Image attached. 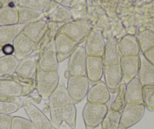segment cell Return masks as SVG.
<instances>
[{"label":"cell","mask_w":154,"mask_h":129,"mask_svg":"<svg viewBox=\"0 0 154 129\" xmlns=\"http://www.w3.org/2000/svg\"><path fill=\"white\" fill-rule=\"evenodd\" d=\"M35 90V79H26L16 74L0 78V96L8 98L26 97Z\"/></svg>","instance_id":"obj_1"},{"label":"cell","mask_w":154,"mask_h":129,"mask_svg":"<svg viewBox=\"0 0 154 129\" xmlns=\"http://www.w3.org/2000/svg\"><path fill=\"white\" fill-rule=\"evenodd\" d=\"M58 71H47L38 69L35 75V91L43 100H48L59 84Z\"/></svg>","instance_id":"obj_2"},{"label":"cell","mask_w":154,"mask_h":129,"mask_svg":"<svg viewBox=\"0 0 154 129\" xmlns=\"http://www.w3.org/2000/svg\"><path fill=\"white\" fill-rule=\"evenodd\" d=\"M49 112L51 124L54 127L59 129L62 123L65 121L71 129L75 128L76 108L74 103L50 108Z\"/></svg>","instance_id":"obj_3"},{"label":"cell","mask_w":154,"mask_h":129,"mask_svg":"<svg viewBox=\"0 0 154 129\" xmlns=\"http://www.w3.org/2000/svg\"><path fill=\"white\" fill-rule=\"evenodd\" d=\"M107 105L87 102L82 111L85 129H95L103 121L108 112Z\"/></svg>","instance_id":"obj_4"},{"label":"cell","mask_w":154,"mask_h":129,"mask_svg":"<svg viewBox=\"0 0 154 129\" xmlns=\"http://www.w3.org/2000/svg\"><path fill=\"white\" fill-rule=\"evenodd\" d=\"M91 30V25L87 20H70L65 23L60 32L79 45L86 40Z\"/></svg>","instance_id":"obj_5"},{"label":"cell","mask_w":154,"mask_h":129,"mask_svg":"<svg viewBox=\"0 0 154 129\" xmlns=\"http://www.w3.org/2000/svg\"><path fill=\"white\" fill-rule=\"evenodd\" d=\"M89 80L86 75H69L66 88L72 101L78 103L87 96L89 90Z\"/></svg>","instance_id":"obj_6"},{"label":"cell","mask_w":154,"mask_h":129,"mask_svg":"<svg viewBox=\"0 0 154 129\" xmlns=\"http://www.w3.org/2000/svg\"><path fill=\"white\" fill-rule=\"evenodd\" d=\"M145 109L143 104L127 103L121 112L119 128L128 129L137 124L144 115Z\"/></svg>","instance_id":"obj_7"},{"label":"cell","mask_w":154,"mask_h":129,"mask_svg":"<svg viewBox=\"0 0 154 129\" xmlns=\"http://www.w3.org/2000/svg\"><path fill=\"white\" fill-rule=\"evenodd\" d=\"M87 54L85 47L78 45L69 57L66 73L69 75H86Z\"/></svg>","instance_id":"obj_8"},{"label":"cell","mask_w":154,"mask_h":129,"mask_svg":"<svg viewBox=\"0 0 154 129\" xmlns=\"http://www.w3.org/2000/svg\"><path fill=\"white\" fill-rule=\"evenodd\" d=\"M58 64L54 39H53L38 54V69L47 71H57Z\"/></svg>","instance_id":"obj_9"},{"label":"cell","mask_w":154,"mask_h":129,"mask_svg":"<svg viewBox=\"0 0 154 129\" xmlns=\"http://www.w3.org/2000/svg\"><path fill=\"white\" fill-rule=\"evenodd\" d=\"M54 45L59 63L69 58L79 45L75 41L61 32H59L54 37Z\"/></svg>","instance_id":"obj_10"},{"label":"cell","mask_w":154,"mask_h":129,"mask_svg":"<svg viewBox=\"0 0 154 129\" xmlns=\"http://www.w3.org/2000/svg\"><path fill=\"white\" fill-rule=\"evenodd\" d=\"M105 40L100 30H91L85 40V49L87 56L103 57Z\"/></svg>","instance_id":"obj_11"},{"label":"cell","mask_w":154,"mask_h":129,"mask_svg":"<svg viewBox=\"0 0 154 129\" xmlns=\"http://www.w3.org/2000/svg\"><path fill=\"white\" fill-rule=\"evenodd\" d=\"M23 107L29 119L35 124L37 129H51L53 127L51 120L30 101L26 100L23 102Z\"/></svg>","instance_id":"obj_12"},{"label":"cell","mask_w":154,"mask_h":129,"mask_svg":"<svg viewBox=\"0 0 154 129\" xmlns=\"http://www.w3.org/2000/svg\"><path fill=\"white\" fill-rule=\"evenodd\" d=\"M38 54H31L30 55L19 60L15 74L26 79H35L38 70Z\"/></svg>","instance_id":"obj_13"},{"label":"cell","mask_w":154,"mask_h":129,"mask_svg":"<svg viewBox=\"0 0 154 129\" xmlns=\"http://www.w3.org/2000/svg\"><path fill=\"white\" fill-rule=\"evenodd\" d=\"M105 84L110 93H116L123 82L120 64L109 65L104 66L103 70Z\"/></svg>","instance_id":"obj_14"},{"label":"cell","mask_w":154,"mask_h":129,"mask_svg":"<svg viewBox=\"0 0 154 129\" xmlns=\"http://www.w3.org/2000/svg\"><path fill=\"white\" fill-rule=\"evenodd\" d=\"M47 21L56 23H67L72 17V13L70 8L63 6L60 4L51 1L47 9L44 11Z\"/></svg>","instance_id":"obj_15"},{"label":"cell","mask_w":154,"mask_h":129,"mask_svg":"<svg viewBox=\"0 0 154 129\" xmlns=\"http://www.w3.org/2000/svg\"><path fill=\"white\" fill-rule=\"evenodd\" d=\"M12 45L14 47V55L18 60L30 55L35 50V43L30 38L20 32L13 41Z\"/></svg>","instance_id":"obj_16"},{"label":"cell","mask_w":154,"mask_h":129,"mask_svg":"<svg viewBox=\"0 0 154 129\" xmlns=\"http://www.w3.org/2000/svg\"><path fill=\"white\" fill-rule=\"evenodd\" d=\"M119 64L122 69L123 82L128 84L137 76L140 67V57L139 55L122 57Z\"/></svg>","instance_id":"obj_17"},{"label":"cell","mask_w":154,"mask_h":129,"mask_svg":"<svg viewBox=\"0 0 154 129\" xmlns=\"http://www.w3.org/2000/svg\"><path fill=\"white\" fill-rule=\"evenodd\" d=\"M104 63L103 57L88 56L86 60V76L91 84L101 81L103 76Z\"/></svg>","instance_id":"obj_18"},{"label":"cell","mask_w":154,"mask_h":129,"mask_svg":"<svg viewBox=\"0 0 154 129\" xmlns=\"http://www.w3.org/2000/svg\"><path fill=\"white\" fill-rule=\"evenodd\" d=\"M86 97L87 101L90 103L106 104L110 99V92L104 81H100L89 88Z\"/></svg>","instance_id":"obj_19"},{"label":"cell","mask_w":154,"mask_h":129,"mask_svg":"<svg viewBox=\"0 0 154 129\" xmlns=\"http://www.w3.org/2000/svg\"><path fill=\"white\" fill-rule=\"evenodd\" d=\"M122 59L117 38L112 37L106 41L103 60L104 66L119 64Z\"/></svg>","instance_id":"obj_20"},{"label":"cell","mask_w":154,"mask_h":129,"mask_svg":"<svg viewBox=\"0 0 154 129\" xmlns=\"http://www.w3.org/2000/svg\"><path fill=\"white\" fill-rule=\"evenodd\" d=\"M48 30V21L44 19L24 25L22 32L36 45Z\"/></svg>","instance_id":"obj_21"},{"label":"cell","mask_w":154,"mask_h":129,"mask_svg":"<svg viewBox=\"0 0 154 129\" xmlns=\"http://www.w3.org/2000/svg\"><path fill=\"white\" fill-rule=\"evenodd\" d=\"M140 67L137 78L142 86H154V66L144 57L143 54H139Z\"/></svg>","instance_id":"obj_22"},{"label":"cell","mask_w":154,"mask_h":129,"mask_svg":"<svg viewBox=\"0 0 154 129\" xmlns=\"http://www.w3.org/2000/svg\"><path fill=\"white\" fill-rule=\"evenodd\" d=\"M48 101L49 109L50 108L52 107H57L69 103H74L69 96L67 88L63 84H58L56 89L53 91L49 98L48 99Z\"/></svg>","instance_id":"obj_23"},{"label":"cell","mask_w":154,"mask_h":129,"mask_svg":"<svg viewBox=\"0 0 154 129\" xmlns=\"http://www.w3.org/2000/svg\"><path fill=\"white\" fill-rule=\"evenodd\" d=\"M142 88H143V86L140 84L137 77L126 84L125 99H126L127 103L143 104Z\"/></svg>","instance_id":"obj_24"},{"label":"cell","mask_w":154,"mask_h":129,"mask_svg":"<svg viewBox=\"0 0 154 129\" xmlns=\"http://www.w3.org/2000/svg\"><path fill=\"white\" fill-rule=\"evenodd\" d=\"M119 46L122 57L139 55L140 52L137 38L132 35H124L119 41Z\"/></svg>","instance_id":"obj_25"},{"label":"cell","mask_w":154,"mask_h":129,"mask_svg":"<svg viewBox=\"0 0 154 129\" xmlns=\"http://www.w3.org/2000/svg\"><path fill=\"white\" fill-rule=\"evenodd\" d=\"M23 27L24 25L20 23L0 26V45L3 47L13 42L14 38L22 32Z\"/></svg>","instance_id":"obj_26"},{"label":"cell","mask_w":154,"mask_h":129,"mask_svg":"<svg viewBox=\"0 0 154 129\" xmlns=\"http://www.w3.org/2000/svg\"><path fill=\"white\" fill-rule=\"evenodd\" d=\"M17 7L18 11V23L26 25L42 20L45 17L44 12L24 7Z\"/></svg>","instance_id":"obj_27"},{"label":"cell","mask_w":154,"mask_h":129,"mask_svg":"<svg viewBox=\"0 0 154 129\" xmlns=\"http://www.w3.org/2000/svg\"><path fill=\"white\" fill-rule=\"evenodd\" d=\"M18 23V11L14 5L0 8V26Z\"/></svg>","instance_id":"obj_28"},{"label":"cell","mask_w":154,"mask_h":129,"mask_svg":"<svg viewBox=\"0 0 154 129\" xmlns=\"http://www.w3.org/2000/svg\"><path fill=\"white\" fill-rule=\"evenodd\" d=\"M19 60L14 55H4L0 57V78L15 72Z\"/></svg>","instance_id":"obj_29"},{"label":"cell","mask_w":154,"mask_h":129,"mask_svg":"<svg viewBox=\"0 0 154 129\" xmlns=\"http://www.w3.org/2000/svg\"><path fill=\"white\" fill-rule=\"evenodd\" d=\"M141 53H144L154 46V31L146 29L140 31L136 36Z\"/></svg>","instance_id":"obj_30"},{"label":"cell","mask_w":154,"mask_h":129,"mask_svg":"<svg viewBox=\"0 0 154 129\" xmlns=\"http://www.w3.org/2000/svg\"><path fill=\"white\" fill-rule=\"evenodd\" d=\"M51 2V0H15L14 5L44 12Z\"/></svg>","instance_id":"obj_31"},{"label":"cell","mask_w":154,"mask_h":129,"mask_svg":"<svg viewBox=\"0 0 154 129\" xmlns=\"http://www.w3.org/2000/svg\"><path fill=\"white\" fill-rule=\"evenodd\" d=\"M121 112H116L109 108L101 122L102 129H119L120 124Z\"/></svg>","instance_id":"obj_32"},{"label":"cell","mask_w":154,"mask_h":129,"mask_svg":"<svg viewBox=\"0 0 154 129\" xmlns=\"http://www.w3.org/2000/svg\"><path fill=\"white\" fill-rule=\"evenodd\" d=\"M125 89H126V84L122 82L117 92V95L111 104V109L116 112H122L125 105L127 104L126 99H125Z\"/></svg>","instance_id":"obj_33"},{"label":"cell","mask_w":154,"mask_h":129,"mask_svg":"<svg viewBox=\"0 0 154 129\" xmlns=\"http://www.w3.org/2000/svg\"><path fill=\"white\" fill-rule=\"evenodd\" d=\"M143 103L145 108L154 111V86H143Z\"/></svg>","instance_id":"obj_34"},{"label":"cell","mask_w":154,"mask_h":129,"mask_svg":"<svg viewBox=\"0 0 154 129\" xmlns=\"http://www.w3.org/2000/svg\"><path fill=\"white\" fill-rule=\"evenodd\" d=\"M22 101H5L0 100V114L11 115L17 112L22 106Z\"/></svg>","instance_id":"obj_35"},{"label":"cell","mask_w":154,"mask_h":129,"mask_svg":"<svg viewBox=\"0 0 154 129\" xmlns=\"http://www.w3.org/2000/svg\"><path fill=\"white\" fill-rule=\"evenodd\" d=\"M11 129H37L29 119L20 116H13Z\"/></svg>","instance_id":"obj_36"},{"label":"cell","mask_w":154,"mask_h":129,"mask_svg":"<svg viewBox=\"0 0 154 129\" xmlns=\"http://www.w3.org/2000/svg\"><path fill=\"white\" fill-rule=\"evenodd\" d=\"M64 24V23H56V22L48 21V30H47V32L48 33L51 39H54V37L56 36V35L59 32H60L62 27Z\"/></svg>","instance_id":"obj_37"},{"label":"cell","mask_w":154,"mask_h":129,"mask_svg":"<svg viewBox=\"0 0 154 129\" xmlns=\"http://www.w3.org/2000/svg\"><path fill=\"white\" fill-rule=\"evenodd\" d=\"M12 117L11 115L0 114V129H11Z\"/></svg>","instance_id":"obj_38"},{"label":"cell","mask_w":154,"mask_h":129,"mask_svg":"<svg viewBox=\"0 0 154 129\" xmlns=\"http://www.w3.org/2000/svg\"><path fill=\"white\" fill-rule=\"evenodd\" d=\"M51 1L57 2V3L66 7L68 8H73L78 2V0H51Z\"/></svg>","instance_id":"obj_39"},{"label":"cell","mask_w":154,"mask_h":129,"mask_svg":"<svg viewBox=\"0 0 154 129\" xmlns=\"http://www.w3.org/2000/svg\"><path fill=\"white\" fill-rule=\"evenodd\" d=\"M143 54L145 58L154 66V46L143 53Z\"/></svg>","instance_id":"obj_40"},{"label":"cell","mask_w":154,"mask_h":129,"mask_svg":"<svg viewBox=\"0 0 154 129\" xmlns=\"http://www.w3.org/2000/svg\"><path fill=\"white\" fill-rule=\"evenodd\" d=\"M2 51L5 54V55H11L14 54V47L11 44H8L2 47Z\"/></svg>","instance_id":"obj_41"},{"label":"cell","mask_w":154,"mask_h":129,"mask_svg":"<svg viewBox=\"0 0 154 129\" xmlns=\"http://www.w3.org/2000/svg\"><path fill=\"white\" fill-rule=\"evenodd\" d=\"M14 2H15V0H0V3L2 6L14 5Z\"/></svg>","instance_id":"obj_42"},{"label":"cell","mask_w":154,"mask_h":129,"mask_svg":"<svg viewBox=\"0 0 154 129\" xmlns=\"http://www.w3.org/2000/svg\"><path fill=\"white\" fill-rule=\"evenodd\" d=\"M142 1L144 2H152V0H142Z\"/></svg>","instance_id":"obj_43"},{"label":"cell","mask_w":154,"mask_h":129,"mask_svg":"<svg viewBox=\"0 0 154 129\" xmlns=\"http://www.w3.org/2000/svg\"><path fill=\"white\" fill-rule=\"evenodd\" d=\"M2 47L0 45V51H2Z\"/></svg>","instance_id":"obj_44"},{"label":"cell","mask_w":154,"mask_h":129,"mask_svg":"<svg viewBox=\"0 0 154 129\" xmlns=\"http://www.w3.org/2000/svg\"><path fill=\"white\" fill-rule=\"evenodd\" d=\"M51 129H57V128H56V127H54V126H53V127H51Z\"/></svg>","instance_id":"obj_45"},{"label":"cell","mask_w":154,"mask_h":129,"mask_svg":"<svg viewBox=\"0 0 154 129\" xmlns=\"http://www.w3.org/2000/svg\"><path fill=\"white\" fill-rule=\"evenodd\" d=\"M1 7H2V5H1V3H0V8H1Z\"/></svg>","instance_id":"obj_46"},{"label":"cell","mask_w":154,"mask_h":129,"mask_svg":"<svg viewBox=\"0 0 154 129\" xmlns=\"http://www.w3.org/2000/svg\"><path fill=\"white\" fill-rule=\"evenodd\" d=\"M119 129H121V128H119Z\"/></svg>","instance_id":"obj_47"}]
</instances>
